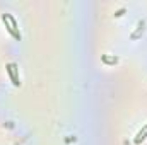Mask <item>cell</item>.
Masks as SVG:
<instances>
[{
    "label": "cell",
    "instance_id": "7a4b0ae2",
    "mask_svg": "<svg viewBox=\"0 0 147 145\" xmlns=\"http://www.w3.org/2000/svg\"><path fill=\"white\" fill-rule=\"evenodd\" d=\"M7 73H9V77H10V80H12V84L16 85V87H19L21 85V80H19V75H17V65L16 63H7Z\"/></svg>",
    "mask_w": 147,
    "mask_h": 145
},
{
    "label": "cell",
    "instance_id": "277c9868",
    "mask_svg": "<svg viewBox=\"0 0 147 145\" xmlns=\"http://www.w3.org/2000/svg\"><path fill=\"white\" fill-rule=\"evenodd\" d=\"M103 60L106 63H116V58H110V56H103Z\"/></svg>",
    "mask_w": 147,
    "mask_h": 145
},
{
    "label": "cell",
    "instance_id": "3957f363",
    "mask_svg": "<svg viewBox=\"0 0 147 145\" xmlns=\"http://www.w3.org/2000/svg\"><path fill=\"white\" fill-rule=\"evenodd\" d=\"M144 138H147V125H144V126H142V130L137 133V137H135V140H134V142H135V144H140Z\"/></svg>",
    "mask_w": 147,
    "mask_h": 145
},
{
    "label": "cell",
    "instance_id": "5b68a950",
    "mask_svg": "<svg viewBox=\"0 0 147 145\" xmlns=\"http://www.w3.org/2000/svg\"><path fill=\"white\" fill-rule=\"evenodd\" d=\"M17 145H19V144H17Z\"/></svg>",
    "mask_w": 147,
    "mask_h": 145
},
{
    "label": "cell",
    "instance_id": "6da1fadb",
    "mask_svg": "<svg viewBox=\"0 0 147 145\" xmlns=\"http://www.w3.org/2000/svg\"><path fill=\"white\" fill-rule=\"evenodd\" d=\"M2 21H3V24H5V28H7V31L12 34L14 39H21V33H19V26H17V21H16V17L14 15H10V14H2Z\"/></svg>",
    "mask_w": 147,
    "mask_h": 145
}]
</instances>
